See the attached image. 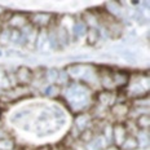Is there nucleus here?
<instances>
[{
	"label": "nucleus",
	"instance_id": "9b49d317",
	"mask_svg": "<svg viewBox=\"0 0 150 150\" xmlns=\"http://www.w3.org/2000/svg\"><path fill=\"white\" fill-rule=\"evenodd\" d=\"M29 23V18H27L26 14L22 13H13L12 18L8 21L7 26L9 29H14V30H21L22 27H25Z\"/></svg>",
	"mask_w": 150,
	"mask_h": 150
},
{
	"label": "nucleus",
	"instance_id": "f8f14e48",
	"mask_svg": "<svg viewBox=\"0 0 150 150\" xmlns=\"http://www.w3.org/2000/svg\"><path fill=\"white\" fill-rule=\"evenodd\" d=\"M80 20L84 22L87 27H97L98 26V17H97V11L96 9H88L84 11Z\"/></svg>",
	"mask_w": 150,
	"mask_h": 150
},
{
	"label": "nucleus",
	"instance_id": "f03ea898",
	"mask_svg": "<svg viewBox=\"0 0 150 150\" xmlns=\"http://www.w3.org/2000/svg\"><path fill=\"white\" fill-rule=\"evenodd\" d=\"M111 71L112 70L109 67L98 69V82H100V87H102V91H109V92H114L115 91L111 78Z\"/></svg>",
	"mask_w": 150,
	"mask_h": 150
},
{
	"label": "nucleus",
	"instance_id": "b1692460",
	"mask_svg": "<svg viewBox=\"0 0 150 150\" xmlns=\"http://www.w3.org/2000/svg\"><path fill=\"white\" fill-rule=\"evenodd\" d=\"M5 137H9V132L7 128H0V139H5Z\"/></svg>",
	"mask_w": 150,
	"mask_h": 150
},
{
	"label": "nucleus",
	"instance_id": "f3484780",
	"mask_svg": "<svg viewBox=\"0 0 150 150\" xmlns=\"http://www.w3.org/2000/svg\"><path fill=\"white\" fill-rule=\"evenodd\" d=\"M8 44H11V29L7 25H3L0 31V48H4Z\"/></svg>",
	"mask_w": 150,
	"mask_h": 150
},
{
	"label": "nucleus",
	"instance_id": "7c9ffc66",
	"mask_svg": "<svg viewBox=\"0 0 150 150\" xmlns=\"http://www.w3.org/2000/svg\"><path fill=\"white\" fill-rule=\"evenodd\" d=\"M0 119H1V110H0Z\"/></svg>",
	"mask_w": 150,
	"mask_h": 150
},
{
	"label": "nucleus",
	"instance_id": "412c9836",
	"mask_svg": "<svg viewBox=\"0 0 150 150\" xmlns=\"http://www.w3.org/2000/svg\"><path fill=\"white\" fill-rule=\"evenodd\" d=\"M119 54L122 56V57L126 60L128 64H132L135 65L137 62V57H136V53L135 52H131L129 49H122V51H119Z\"/></svg>",
	"mask_w": 150,
	"mask_h": 150
},
{
	"label": "nucleus",
	"instance_id": "423d86ee",
	"mask_svg": "<svg viewBox=\"0 0 150 150\" xmlns=\"http://www.w3.org/2000/svg\"><path fill=\"white\" fill-rule=\"evenodd\" d=\"M111 78H112V83H114L115 89H126V87L129 83L131 75L129 73L124 70H115L111 71Z\"/></svg>",
	"mask_w": 150,
	"mask_h": 150
},
{
	"label": "nucleus",
	"instance_id": "9d476101",
	"mask_svg": "<svg viewBox=\"0 0 150 150\" xmlns=\"http://www.w3.org/2000/svg\"><path fill=\"white\" fill-rule=\"evenodd\" d=\"M97 104L101 106L110 109L117 101V95L115 92H109V91H100L97 93Z\"/></svg>",
	"mask_w": 150,
	"mask_h": 150
},
{
	"label": "nucleus",
	"instance_id": "20e7f679",
	"mask_svg": "<svg viewBox=\"0 0 150 150\" xmlns=\"http://www.w3.org/2000/svg\"><path fill=\"white\" fill-rule=\"evenodd\" d=\"M127 135H128L127 127L124 123L117 122L115 124H112V145H114L115 148L119 149V146L122 145V142L124 141Z\"/></svg>",
	"mask_w": 150,
	"mask_h": 150
},
{
	"label": "nucleus",
	"instance_id": "c85d7f7f",
	"mask_svg": "<svg viewBox=\"0 0 150 150\" xmlns=\"http://www.w3.org/2000/svg\"><path fill=\"white\" fill-rule=\"evenodd\" d=\"M64 150H73L71 148H64Z\"/></svg>",
	"mask_w": 150,
	"mask_h": 150
},
{
	"label": "nucleus",
	"instance_id": "c756f323",
	"mask_svg": "<svg viewBox=\"0 0 150 150\" xmlns=\"http://www.w3.org/2000/svg\"><path fill=\"white\" fill-rule=\"evenodd\" d=\"M1 27H3V23L0 22V31H1Z\"/></svg>",
	"mask_w": 150,
	"mask_h": 150
},
{
	"label": "nucleus",
	"instance_id": "39448f33",
	"mask_svg": "<svg viewBox=\"0 0 150 150\" xmlns=\"http://www.w3.org/2000/svg\"><path fill=\"white\" fill-rule=\"evenodd\" d=\"M102 29L105 30L106 35L110 39H119L124 33V25L122 21L118 20H112L110 23H108L106 26H104Z\"/></svg>",
	"mask_w": 150,
	"mask_h": 150
},
{
	"label": "nucleus",
	"instance_id": "aec40b11",
	"mask_svg": "<svg viewBox=\"0 0 150 150\" xmlns=\"http://www.w3.org/2000/svg\"><path fill=\"white\" fill-rule=\"evenodd\" d=\"M0 150H16V141L13 137L9 136L5 139H0Z\"/></svg>",
	"mask_w": 150,
	"mask_h": 150
},
{
	"label": "nucleus",
	"instance_id": "f257e3e1",
	"mask_svg": "<svg viewBox=\"0 0 150 150\" xmlns=\"http://www.w3.org/2000/svg\"><path fill=\"white\" fill-rule=\"evenodd\" d=\"M27 18H29V22L35 29L47 30L52 25L53 14L47 13V12H35V13H31L30 16H27Z\"/></svg>",
	"mask_w": 150,
	"mask_h": 150
},
{
	"label": "nucleus",
	"instance_id": "7ed1b4c3",
	"mask_svg": "<svg viewBox=\"0 0 150 150\" xmlns=\"http://www.w3.org/2000/svg\"><path fill=\"white\" fill-rule=\"evenodd\" d=\"M14 75L16 79H17L18 86H25L27 87L29 84H31L33 82V70L29 66H25V65H21L14 70Z\"/></svg>",
	"mask_w": 150,
	"mask_h": 150
},
{
	"label": "nucleus",
	"instance_id": "a211bd4d",
	"mask_svg": "<svg viewBox=\"0 0 150 150\" xmlns=\"http://www.w3.org/2000/svg\"><path fill=\"white\" fill-rule=\"evenodd\" d=\"M93 137H95V131H93L92 128H87V129H84L80 132L78 141L84 144V145H88V144L93 140Z\"/></svg>",
	"mask_w": 150,
	"mask_h": 150
},
{
	"label": "nucleus",
	"instance_id": "bb28decb",
	"mask_svg": "<svg viewBox=\"0 0 150 150\" xmlns=\"http://www.w3.org/2000/svg\"><path fill=\"white\" fill-rule=\"evenodd\" d=\"M3 127H4V123H3V120L0 119V128H3Z\"/></svg>",
	"mask_w": 150,
	"mask_h": 150
},
{
	"label": "nucleus",
	"instance_id": "6ab92c4d",
	"mask_svg": "<svg viewBox=\"0 0 150 150\" xmlns=\"http://www.w3.org/2000/svg\"><path fill=\"white\" fill-rule=\"evenodd\" d=\"M60 87L56 86V84H47L43 89V95L45 97H56V96L60 95Z\"/></svg>",
	"mask_w": 150,
	"mask_h": 150
},
{
	"label": "nucleus",
	"instance_id": "2eb2a0df",
	"mask_svg": "<svg viewBox=\"0 0 150 150\" xmlns=\"http://www.w3.org/2000/svg\"><path fill=\"white\" fill-rule=\"evenodd\" d=\"M137 149H139V142H137L135 135H131V133H128L127 137L124 139V141L119 146V150H137Z\"/></svg>",
	"mask_w": 150,
	"mask_h": 150
},
{
	"label": "nucleus",
	"instance_id": "5701e85b",
	"mask_svg": "<svg viewBox=\"0 0 150 150\" xmlns=\"http://www.w3.org/2000/svg\"><path fill=\"white\" fill-rule=\"evenodd\" d=\"M71 149H73V150H88V149H87V146L84 145V144L79 142V141H75L74 145L71 146Z\"/></svg>",
	"mask_w": 150,
	"mask_h": 150
},
{
	"label": "nucleus",
	"instance_id": "ddd939ff",
	"mask_svg": "<svg viewBox=\"0 0 150 150\" xmlns=\"http://www.w3.org/2000/svg\"><path fill=\"white\" fill-rule=\"evenodd\" d=\"M84 38H86L87 44L89 47H95V45H97V43L101 39V31H100L98 27H89V29H87V33Z\"/></svg>",
	"mask_w": 150,
	"mask_h": 150
},
{
	"label": "nucleus",
	"instance_id": "6e6552de",
	"mask_svg": "<svg viewBox=\"0 0 150 150\" xmlns=\"http://www.w3.org/2000/svg\"><path fill=\"white\" fill-rule=\"evenodd\" d=\"M56 38H57V43L58 47L62 49L65 47H67L71 42V34L69 33V29L62 25H58L56 27Z\"/></svg>",
	"mask_w": 150,
	"mask_h": 150
},
{
	"label": "nucleus",
	"instance_id": "4468645a",
	"mask_svg": "<svg viewBox=\"0 0 150 150\" xmlns=\"http://www.w3.org/2000/svg\"><path fill=\"white\" fill-rule=\"evenodd\" d=\"M87 29H88V27L84 25V22L80 20V18L79 20H76L73 23V33H71V38H74L75 40H80L82 38L86 36Z\"/></svg>",
	"mask_w": 150,
	"mask_h": 150
},
{
	"label": "nucleus",
	"instance_id": "dca6fc26",
	"mask_svg": "<svg viewBox=\"0 0 150 150\" xmlns=\"http://www.w3.org/2000/svg\"><path fill=\"white\" fill-rule=\"evenodd\" d=\"M135 126L137 129L149 131L150 128V115L149 114H141L135 119Z\"/></svg>",
	"mask_w": 150,
	"mask_h": 150
},
{
	"label": "nucleus",
	"instance_id": "4be33fe9",
	"mask_svg": "<svg viewBox=\"0 0 150 150\" xmlns=\"http://www.w3.org/2000/svg\"><path fill=\"white\" fill-rule=\"evenodd\" d=\"M133 108H139V109H149L150 102H149V96L145 97H140V98H135L132 101Z\"/></svg>",
	"mask_w": 150,
	"mask_h": 150
},
{
	"label": "nucleus",
	"instance_id": "cd10ccee",
	"mask_svg": "<svg viewBox=\"0 0 150 150\" xmlns=\"http://www.w3.org/2000/svg\"><path fill=\"white\" fill-rule=\"evenodd\" d=\"M3 12H4V8H3V7H0V16H1Z\"/></svg>",
	"mask_w": 150,
	"mask_h": 150
},
{
	"label": "nucleus",
	"instance_id": "393cba45",
	"mask_svg": "<svg viewBox=\"0 0 150 150\" xmlns=\"http://www.w3.org/2000/svg\"><path fill=\"white\" fill-rule=\"evenodd\" d=\"M52 148H53L52 145H44V146H42V148H39L38 150H53Z\"/></svg>",
	"mask_w": 150,
	"mask_h": 150
},
{
	"label": "nucleus",
	"instance_id": "1a4fd4ad",
	"mask_svg": "<svg viewBox=\"0 0 150 150\" xmlns=\"http://www.w3.org/2000/svg\"><path fill=\"white\" fill-rule=\"evenodd\" d=\"M92 122H93V119H92V117H91V114H88V112H79V114L75 115L73 126L82 132V131L87 129V128H91Z\"/></svg>",
	"mask_w": 150,
	"mask_h": 150
},
{
	"label": "nucleus",
	"instance_id": "0eeeda50",
	"mask_svg": "<svg viewBox=\"0 0 150 150\" xmlns=\"http://www.w3.org/2000/svg\"><path fill=\"white\" fill-rule=\"evenodd\" d=\"M129 105L126 104V102H115L114 105L109 109V114L111 117L117 118V119H124V118L128 117L129 114Z\"/></svg>",
	"mask_w": 150,
	"mask_h": 150
},
{
	"label": "nucleus",
	"instance_id": "a878e982",
	"mask_svg": "<svg viewBox=\"0 0 150 150\" xmlns=\"http://www.w3.org/2000/svg\"><path fill=\"white\" fill-rule=\"evenodd\" d=\"M140 3H141V1H131V4H132V5H135V7H137V5H139Z\"/></svg>",
	"mask_w": 150,
	"mask_h": 150
}]
</instances>
